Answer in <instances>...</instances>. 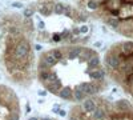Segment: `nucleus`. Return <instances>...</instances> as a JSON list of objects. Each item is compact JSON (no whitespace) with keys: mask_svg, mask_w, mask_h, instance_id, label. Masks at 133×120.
<instances>
[{"mask_svg":"<svg viewBox=\"0 0 133 120\" xmlns=\"http://www.w3.org/2000/svg\"><path fill=\"white\" fill-rule=\"evenodd\" d=\"M118 49L123 52V53H132L133 52V41H124V43H121V44L117 46Z\"/></svg>","mask_w":133,"mask_h":120,"instance_id":"obj_5","label":"nucleus"},{"mask_svg":"<svg viewBox=\"0 0 133 120\" xmlns=\"http://www.w3.org/2000/svg\"><path fill=\"white\" fill-rule=\"evenodd\" d=\"M35 12H36V8H35V7L23 8V17H33Z\"/></svg>","mask_w":133,"mask_h":120,"instance_id":"obj_7","label":"nucleus"},{"mask_svg":"<svg viewBox=\"0 0 133 120\" xmlns=\"http://www.w3.org/2000/svg\"><path fill=\"white\" fill-rule=\"evenodd\" d=\"M64 8H65V4H63L60 2H56L53 4V14L55 15H63L64 14Z\"/></svg>","mask_w":133,"mask_h":120,"instance_id":"obj_6","label":"nucleus"},{"mask_svg":"<svg viewBox=\"0 0 133 120\" xmlns=\"http://www.w3.org/2000/svg\"><path fill=\"white\" fill-rule=\"evenodd\" d=\"M12 8H23V4L19 3V2H14L12 3Z\"/></svg>","mask_w":133,"mask_h":120,"instance_id":"obj_8","label":"nucleus"},{"mask_svg":"<svg viewBox=\"0 0 133 120\" xmlns=\"http://www.w3.org/2000/svg\"><path fill=\"white\" fill-rule=\"evenodd\" d=\"M115 105L117 107V110L123 111V112H129V111H132V105H130V103H129L128 100H125V99L117 100V102L115 103Z\"/></svg>","mask_w":133,"mask_h":120,"instance_id":"obj_3","label":"nucleus"},{"mask_svg":"<svg viewBox=\"0 0 133 120\" xmlns=\"http://www.w3.org/2000/svg\"><path fill=\"white\" fill-rule=\"evenodd\" d=\"M21 107L16 92L5 84H0V120H20Z\"/></svg>","mask_w":133,"mask_h":120,"instance_id":"obj_2","label":"nucleus"},{"mask_svg":"<svg viewBox=\"0 0 133 120\" xmlns=\"http://www.w3.org/2000/svg\"><path fill=\"white\" fill-rule=\"evenodd\" d=\"M0 65L8 78L20 87H29L36 78L33 31L23 26V16L8 14L0 17Z\"/></svg>","mask_w":133,"mask_h":120,"instance_id":"obj_1","label":"nucleus"},{"mask_svg":"<svg viewBox=\"0 0 133 120\" xmlns=\"http://www.w3.org/2000/svg\"><path fill=\"white\" fill-rule=\"evenodd\" d=\"M104 21H105L107 26H109L110 28H113V29H117V27L120 24V19L118 17H115V16H105L104 17Z\"/></svg>","mask_w":133,"mask_h":120,"instance_id":"obj_4","label":"nucleus"}]
</instances>
